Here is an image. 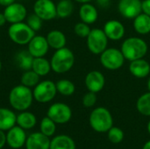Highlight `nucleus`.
I'll return each mask as SVG.
<instances>
[{"instance_id":"14","label":"nucleus","mask_w":150,"mask_h":149,"mask_svg":"<svg viewBox=\"0 0 150 149\" xmlns=\"http://www.w3.org/2000/svg\"><path fill=\"white\" fill-rule=\"evenodd\" d=\"M84 84L89 91L98 93L100 92L105 84V78L103 73L98 70L90 71L84 79Z\"/></svg>"},{"instance_id":"12","label":"nucleus","mask_w":150,"mask_h":149,"mask_svg":"<svg viewBox=\"0 0 150 149\" xmlns=\"http://www.w3.org/2000/svg\"><path fill=\"white\" fill-rule=\"evenodd\" d=\"M142 4L141 0H120L118 10L122 17L134 19L142 12Z\"/></svg>"},{"instance_id":"34","label":"nucleus","mask_w":150,"mask_h":149,"mask_svg":"<svg viewBox=\"0 0 150 149\" xmlns=\"http://www.w3.org/2000/svg\"><path fill=\"white\" fill-rule=\"evenodd\" d=\"M91 29L90 28V25H88L83 21L76 23L74 26L75 33L80 38H87V36L91 32Z\"/></svg>"},{"instance_id":"16","label":"nucleus","mask_w":150,"mask_h":149,"mask_svg":"<svg viewBox=\"0 0 150 149\" xmlns=\"http://www.w3.org/2000/svg\"><path fill=\"white\" fill-rule=\"evenodd\" d=\"M103 31L109 40L115 41L121 40L126 32L124 25L120 21L116 19H111L105 22Z\"/></svg>"},{"instance_id":"38","label":"nucleus","mask_w":150,"mask_h":149,"mask_svg":"<svg viewBox=\"0 0 150 149\" xmlns=\"http://www.w3.org/2000/svg\"><path fill=\"white\" fill-rule=\"evenodd\" d=\"M15 2H16V0H0V6L6 7Z\"/></svg>"},{"instance_id":"22","label":"nucleus","mask_w":150,"mask_h":149,"mask_svg":"<svg viewBox=\"0 0 150 149\" xmlns=\"http://www.w3.org/2000/svg\"><path fill=\"white\" fill-rule=\"evenodd\" d=\"M133 26L134 31L142 35H145L150 32V17L142 12L136 18H134Z\"/></svg>"},{"instance_id":"25","label":"nucleus","mask_w":150,"mask_h":149,"mask_svg":"<svg viewBox=\"0 0 150 149\" xmlns=\"http://www.w3.org/2000/svg\"><path fill=\"white\" fill-rule=\"evenodd\" d=\"M32 69L40 76H46L52 70L50 61L45 57H34Z\"/></svg>"},{"instance_id":"30","label":"nucleus","mask_w":150,"mask_h":149,"mask_svg":"<svg viewBox=\"0 0 150 149\" xmlns=\"http://www.w3.org/2000/svg\"><path fill=\"white\" fill-rule=\"evenodd\" d=\"M40 76L37 75L33 69L25 70L22 76H21V84L28 87V88H34L40 83Z\"/></svg>"},{"instance_id":"44","label":"nucleus","mask_w":150,"mask_h":149,"mask_svg":"<svg viewBox=\"0 0 150 149\" xmlns=\"http://www.w3.org/2000/svg\"><path fill=\"white\" fill-rule=\"evenodd\" d=\"M147 129H148V132H149V133L150 134V121L148 123V126H147Z\"/></svg>"},{"instance_id":"43","label":"nucleus","mask_w":150,"mask_h":149,"mask_svg":"<svg viewBox=\"0 0 150 149\" xmlns=\"http://www.w3.org/2000/svg\"><path fill=\"white\" fill-rule=\"evenodd\" d=\"M147 87H148V90H149V91H150V76L149 77V79H148V83H147Z\"/></svg>"},{"instance_id":"23","label":"nucleus","mask_w":150,"mask_h":149,"mask_svg":"<svg viewBox=\"0 0 150 149\" xmlns=\"http://www.w3.org/2000/svg\"><path fill=\"white\" fill-rule=\"evenodd\" d=\"M49 149H76V144L71 137L61 134L51 140Z\"/></svg>"},{"instance_id":"5","label":"nucleus","mask_w":150,"mask_h":149,"mask_svg":"<svg viewBox=\"0 0 150 149\" xmlns=\"http://www.w3.org/2000/svg\"><path fill=\"white\" fill-rule=\"evenodd\" d=\"M8 36L12 42L17 45H28L31 40L35 36V32L32 30L25 22L11 24L8 28Z\"/></svg>"},{"instance_id":"2","label":"nucleus","mask_w":150,"mask_h":149,"mask_svg":"<svg viewBox=\"0 0 150 149\" xmlns=\"http://www.w3.org/2000/svg\"><path fill=\"white\" fill-rule=\"evenodd\" d=\"M147 42L140 37H129L126 39L122 44L120 50L127 61H134L143 58L148 53Z\"/></svg>"},{"instance_id":"3","label":"nucleus","mask_w":150,"mask_h":149,"mask_svg":"<svg viewBox=\"0 0 150 149\" xmlns=\"http://www.w3.org/2000/svg\"><path fill=\"white\" fill-rule=\"evenodd\" d=\"M51 68L54 73L64 74L69 71L75 64L74 53L68 47L55 50L50 60Z\"/></svg>"},{"instance_id":"20","label":"nucleus","mask_w":150,"mask_h":149,"mask_svg":"<svg viewBox=\"0 0 150 149\" xmlns=\"http://www.w3.org/2000/svg\"><path fill=\"white\" fill-rule=\"evenodd\" d=\"M17 115L13 111L0 107V130L5 132L16 126Z\"/></svg>"},{"instance_id":"15","label":"nucleus","mask_w":150,"mask_h":149,"mask_svg":"<svg viewBox=\"0 0 150 149\" xmlns=\"http://www.w3.org/2000/svg\"><path fill=\"white\" fill-rule=\"evenodd\" d=\"M27 46L28 52L33 57H44L49 49L47 38L41 35H35Z\"/></svg>"},{"instance_id":"31","label":"nucleus","mask_w":150,"mask_h":149,"mask_svg":"<svg viewBox=\"0 0 150 149\" xmlns=\"http://www.w3.org/2000/svg\"><path fill=\"white\" fill-rule=\"evenodd\" d=\"M40 128V133H42L44 135L47 137H51L54 134L56 131V123L47 116L41 119Z\"/></svg>"},{"instance_id":"11","label":"nucleus","mask_w":150,"mask_h":149,"mask_svg":"<svg viewBox=\"0 0 150 149\" xmlns=\"http://www.w3.org/2000/svg\"><path fill=\"white\" fill-rule=\"evenodd\" d=\"M4 14L8 23L14 24L23 22L26 18L27 10L23 4L15 2L4 8Z\"/></svg>"},{"instance_id":"4","label":"nucleus","mask_w":150,"mask_h":149,"mask_svg":"<svg viewBox=\"0 0 150 149\" xmlns=\"http://www.w3.org/2000/svg\"><path fill=\"white\" fill-rule=\"evenodd\" d=\"M89 122L94 131L104 133H107L112 126L113 119L108 109L105 107H97L91 112Z\"/></svg>"},{"instance_id":"18","label":"nucleus","mask_w":150,"mask_h":149,"mask_svg":"<svg viewBox=\"0 0 150 149\" xmlns=\"http://www.w3.org/2000/svg\"><path fill=\"white\" fill-rule=\"evenodd\" d=\"M130 73L136 78H145L150 74V64L144 58L137 59L130 61Z\"/></svg>"},{"instance_id":"29","label":"nucleus","mask_w":150,"mask_h":149,"mask_svg":"<svg viewBox=\"0 0 150 149\" xmlns=\"http://www.w3.org/2000/svg\"><path fill=\"white\" fill-rule=\"evenodd\" d=\"M136 108L142 115L150 117V91L142 94L138 98Z\"/></svg>"},{"instance_id":"19","label":"nucleus","mask_w":150,"mask_h":149,"mask_svg":"<svg viewBox=\"0 0 150 149\" xmlns=\"http://www.w3.org/2000/svg\"><path fill=\"white\" fill-rule=\"evenodd\" d=\"M79 18L81 21L91 25L95 23L98 18V12L97 8L91 3L82 4L79 9Z\"/></svg>"},{"instance_id":"6","label":"nucleus","mask_w":150,"mask_h":149,"mask_svg":"<svg viewBox=\"0 0 150 149\" xmlns=\"http://www.w3.org/2000/svg\"><path fill=\"white\" fill-rule=\"evenodd\" d=\"M87 47L93 54H101L108 46V38L105 32L99 28L91 30V32L86 38Z\"/></svg>"},{"instance_id":"45","label":"nucleus","mask_w":150,"mask_h":149,"mask_svg":"<svg viewBox=\"0 0 150 149\" xmlns=\"http://www.w3.org/2000/svg\"><path fill=\"white\" fill-rule=\"evenodd\" d=\"M1 69H2V61L0 60V72H1Z\"/></svg>"},{"instance_id":"33","label":"nucleus","mask_w":150,"mask_h":149,"mask_svg":"<svg viewBox=\"0 0 150 149\" xmlns=\"http://www.w3.org/2000/svg\"><path fill=\"white\" fill-rule=\"evenodd\" d=\"M25 19H26V22L25 23L35 32H38V31H40V28L42 27V22H43V20L38 15H36L34 12L32 13V14H30V15H28Z\"/></svg>"},{"instance_id":"1","label":"nucleus","mask_w":150,"mask_h":149,"mask_svg":"<svg viewBox=\"0 0 150 149\" xmlns=\"http://www.w3.org/2000/svg\"><path fill=\"white\" fill-rule=\"evenodd\" d=\"M33 99L31 88L23 84L14 86L9 93V103L11 106L18 112L27 111L32 105Z\"/></svg>"},{"instance_id":"21","label":"nucleus","mask_w":150,"mask_h":149,"mask_svg":"<svg viewBox=\"0 0 150 149\" xmlns=\"http://www.w3.org/2000/svg\"><path fill=\"white\" fill-rule=\"evenodd\" d=\"M46 38L49 45V47L55 49V50L64 47L67 43V39H66L65 34L62 31H59V30L50 31L47 34Z\"/></svg>"},{"instance_id":"13","label":"nucleus","mask_w":150,"mask_h":149,"mask_svg":"<svg viewBox=\"0 0 150 149\" xmlns=\"http://www.w3.org/2000/svg\"><path fill=\"white\" fill-rule=\"evenodd\" d=\"M25 131L18 126H14L6 133V143L12 149L21 148L26 141Z\"/></svg>"},{"instance_id":"10","label":"nucleus","mask_w":150,"mask_h":149,"mask_svg":"<svg viewBox=\"0 0 150 149\" xmlns=\"http://www.w3.org/2000/svg\"><path fill=\"white\" fill-rule=\"evenodd\" d=\"M33 12L43 21L52 20L57 17L56 4L52 0H36L33 4Z\"/></svg>"},{"instance_id":"32","label":"nucleus","mask_w":150,"mask_h":149,"mask_svg":"<svg viewBox=\"0 0 150 149\" xmlns=\"http://www.w3.org/2000/svg\"><path fill=\"white\" fill-rule=\"evenodd\" d=\"M107 133H108V139L112 143L119 144L124 139V132L120 127L112 126Z\"/></svg>"},{"instance_id":"36","label":"nucleus","mask_w":150,"mask_h":149,"mask_svg":"<svg viewBox=\"0 0 150 149\" xmlns=\"http://www.w3.org/2000/svg\"><path fill=\"white\" fill-rule=\"evenodd\" d=\"M142 12L150 17V0H143L142 4Z\"/></svg>"},{"instance_id":"37","label":"nucleus","mask_w":150,"mask_h":149,"mask_svg":"<svg viewBox=\"0 0 150 149\" xmlns=\"http://www.w3.org/2000/svg\"><path fill=\"white\" fill-rule=\"evenodd\" d=\"M6 144V134L4 131L0 130V149H2Z\"/></svg>"},{"instance_id":"35","label":"nucleus","mask_w":150,"mask_h":149,"mask_svg":"<svg viewBox=\"0 0 150 149\" xmlns=\"http://www.w3.org/2000/svg\"><path fill=\"white\" fill-rule=\"evenodd\" d=\"M97 103V95L94 92L89 91L83 97V105L86 108L93 107Z\"/></svg>"},{"instance_id":"9","label":"nucleus","mask_w":150,"mask_h":149,"mask_svg":"<svg viewBox=\"0 0 150 149\" xmlns=\"http://www.w3.org/2000/svg\"><path fill=\"white\" fill-rule=\"evenodd\" d=\"M47 116L56 124H66L72 117L71 108L64 103H54L47 110Z\"/></svg>"},{"instance_id":"42","label":"nucleus","mask_w":150,"mask_h":149,"mask_svg":"<svg viewBox=\"0 0 150 149\" xmlns=\"http://www.w3.org/2000/svg\"><path fill=\"white\" fill-rule=\"evenodd\" d=\"M142 149H150V141H147V142L144 144V146H143Z\"/></svg>"},{"instance_id":"17","label":"nucleus","mask_w":150,"mask_h":149,"mask_svg":"<svg viewBox=\"0 0 150 149\" xmlns=\"http://www.w3.org/2000/svg\"><path fill=\"white\" fill-rule=\"evenodd\" d=\"M50 141L49 137L38 132L31 133L27 137L25 146L26 149H49Z\"/></svg>"},{"instance_id":"39","label":"nucleus","mask_w":150,"mask_h":149,"mask_svg":"<svg viewBox=\"0 0 150 149\" xmlns=\"http://www.w3.org/2000/svg\"><path fill=\"white\" fill-rule=\"evenodd\" d=\"M6 22H7V21H6V18H5V17H4V12H3V13L0 12V26H3Z\"/></svg>"},{"instance_id":"7","label":"nucleus","mask_w":150,"mask_h":149,"mask_svg":"<svg viewBox=\"0 0 150 149\" xmlns=\"http://www.w3.org/2000/svg\"><path fill=\"white\" fill-rule=\"evenodd\" d=\"M125 60L121 50L115 47H107L100 54V62L108 70L120 69L124 65Z\"/></svg>"},{"instance_id":"8","label":"nucleus","mask_w":150,"mask_h":149,"mask_svg":"<svg viewBox=\"0 0 150 149\" xmlns=\"http://www.w3.org/2000/svg\"><path fill=\"white\" fill-rule=\"evenodd\" d=\"M33 98L38 103L46 104L52 101L56 94V85L53 81L50 80H44L40 82L33 90Z\"/></svg>"},{"instance_id":"28","label":"nucleus","mask_w":150,"mask_h":149,"mask_svg":"<svg viewBox=\"0 0 150 149\" xmlns=\"http://www.w3.org/2000/svg\"><path fill=\"white\" fill-rule=\"evenodd\" d=\"M56 90L57 92L62 96H71L76 91V86L73 82L68 79H61L56 83Z\"/></svg>"},{"instance_id":"41","label":"nucleus","mask_w":150,"mask_h":149,"mask_svg":"<svg viewBox=\"0 0 150 149\" xmlns=\"http://www.w3.org/2000/svg\"><path fill=\"white\" fill-rule=\"evenodd\" d=\"M77 3H80V4H85V3H91L92 0H74Z\"/></svg>"},{"instance_id":"24","label":"nucleus","mask_w":150,"mask_h":149,"mask_svg":"<svg viewBox=\"0 0 150 149\" xmlns=\"http://www.w3.org/2000/svg\"><path fill=\"white\" fill-rule=\"evenodd\" d=\"M36 123H37V119L35 115L30 112L27 111L20 112V113L17 115L16 124L21 128H23L24 130L32 129L33 127L35 126Z\"/></svg>"},{"instance_id":"27","label":"nucleus","mask_w":150,"mask_h":149,"mask_svg":"<svg viewBox=\"0 0 150 149\" xmlns=\"http://www.w3.org/2000/svg\"><path fill=\"white\" fill-rule=\"evenodd\" d=\"M33 58L34 57L28 52V50L21 51L17 54L16 61H17L18 66L21 69L25 71V70L32 69V64H33Z\"/></svg>"},{"instance_id":"26","label":"nucleus","mask_w":150,"mask_h":149,"mask_svg":"<svg viewBox=\"0 0 150 149\" xmlns=\"http://www.w3.org/2000/svg\"><path fill=\"white\" fill-rule=\"evenodd\" d=\"M74 11V4L72 0H60L56 4L57 17L66 18L71 16Z\"/></svg>"},{"instance_id":"40","label":"nucleus","mask_w":150,"mask_h":149,"mask_svg":"<svg viewBox=\"0 0 150 149\" xmlns=\"http://www.w3.org/2000/svg\"><path fill=\"white\" fill-rule=\"evenodd\" d=\"M110 1H111V0H98V4H101V5H105V4H107Z\"/></svg>"}]
</instances>
